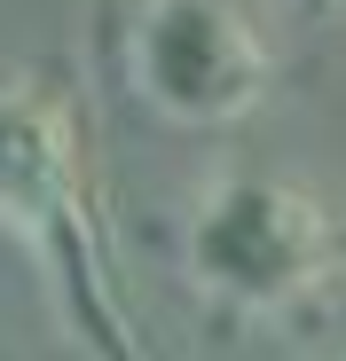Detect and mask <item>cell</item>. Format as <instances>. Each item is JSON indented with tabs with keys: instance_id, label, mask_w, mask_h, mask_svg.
Wrapping results in <instances>:
<instances>
[{
	"instance_id": "cell-4",
	"label": "cell",
	"mask_w": 346,
	"mask_h": 361,
	"mask_svg": "<svg viewBox=\"0 0 346 361\" xmlns=\"http://www.w3.org/2000/svg\"><path fill=\"white\" fill-rule=\"evenodd\" d=\"M299 8H315V0H299Z\"/></svg>"
},
{
	"instance_id": "cell-1",
	"label": "cell",
	"mask_w": 346,
	"mask_h": 361,
	"mask_svg": "<svg viewBox=\"0 0 346 361\" xmlns=\"http://www.w3.org/2000/svg\"><path fill=\"white\" fill-rule=\"evenodd\" d=\"M0 228L32 244V259L47 267L55 298H64L71 330L95 345V361H150L126 314V290H119L79 110L32 63H0Z\"/></svg>"
},
{
	"instance_id": "cell-2",
	"label": "cell",
	"mask_w": 346,
	"mask_h": 361,
	"mask_svg": "<svg viewBox=\"0 0 346 361\" xmlns=\"http://www.w3.org/2000/svg\"><path fill=\"white\" fill-rule=\"evenodd\" d=\"M197 283L237 314H283L346 267V220L323 212L307 189L268 173H237L189 220Z\"/></svg>"
},
{
	"instance_id": "cell-3",
	"label": "cell",
	"mask_w": 346,
	"mask_h": 361,
	"mask_svg": "<svg viewBox=\"0 0 346 361\" xmlns=\"http://www.w3.org/2000/svg\"><path fill=\"white\" fill-rule=\"evenodd\" d=\"M126 79L181 126H228L268 94L275 55L237 0H142L126 32Z\"/></svg>"
}]
</instances>
